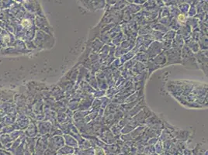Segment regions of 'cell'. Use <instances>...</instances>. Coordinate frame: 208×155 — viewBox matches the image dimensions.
Instances as JSON below:
<instances>
[{
    "label": "cell",
    "instance_id": "6da1fadb",
    "mask_svg": "<svg viewBox=\"0 0 208 155\" xmlns=\"http://www.w3.org/2000/svg\"><path fill=\"white\" fill-rule=\"evenodd\" d=\"M96 155H105V154H104L103 151V150H101L100 148H96Z\"/></svg>",
    "mask_w": 208,
    "mask_h": 155
},
{
    "label": "cell",
    "instance_id": "7a4b0ae2",
    "mask_svg": "<svg viewBox=\"0 0 208 155\" xmlns=\"http://www.w3.org/2000/svg\"><path fill=\"white\" fill-rule=\"evenodd\" d=\"M179 20H182V21H185V16H184L183 15H179Z\"/></svg>",
    "mask_w": 208,
    "mask_h": 155
}]
</instances>
